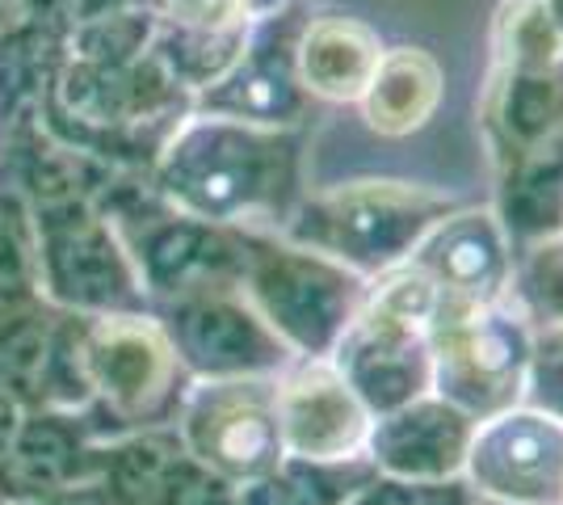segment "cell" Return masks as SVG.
I'll return each instance as SVG.
<instances>
[{
  "label": "cell",
  "instance_id": "9a60e30c",
  "mask_svg": "<svg viewBox=\"0 0 563 505\" xmlns=\"http://www.w3.org/2000/svg\"><path fill=\"white\" fill-rule=\"evenodd\" d=\"M47 278L51 290L71 308H110L131 312L140 304V270L122 253V244L93 219H68L47 232Z\"/></svg>",
  "mask_w": 563,
  "mask_h": 505
},
{
  "label": "cell",
  "instance_id": "ac0fdd59",
  "mask_svg": "<svg viewBox=\"0 0 563 505\" xmlns=\"http://www.w3.org/2000/svg\"><path fill=\"white\" fill-rule=\"evenodd\" d=\"M446 97V68L429 47H383L366 94L357 97L362 122L378 140H408L438 119Z\"/></svg>",
  "mask_w": 563,
  "mask_h": 505
},
{
  "label": "cell",
  "instance_id": "4316f807",
  "mask_svg": "<svg viewBox=\"0 0 563 505\" xmlns=\"http://www.w3.org/2000/svg\"><path fill=\"white\" fill-rule=\"evenodd\" d=\"M152 9L173 30H232L253 22L244 0H152Z\"/></svg>",
  "mask_w": 563,
  "mask_h": 505
},
{
  "label": "cell",
  "instance_id": "1f68e13d",
  "mask_svg": "<svg viewBox=\"0 0 563 505\" xmlns=\"http://www.w3.org/2000/svg\"><path fill=\"white\" fill-rule=\"evenodd\" d=\"M366 488H371V484H366ZM366 488H362V493H357V497H353L350 505H375V497H371V493H366Z\"/></svg>",
  "mask_w": 563,
  "mask_h": 505
},
{
  "label": "cell",
  "instance_id": "2e32d148",
  "mask_svg": "<svg viewBox=\"0 0 563 505\" xmlns=\"http://www.w3.org/2000/svg\"><path fill=\"white\" fill-rule=\"evenodd\" d=\"M240 265H244L240 228L181 211H173L140 249L143 287L168 299H181L189 290L214 283H240Z\"/></svg>",
  "mask_w": 563,
  "mask_h": 505
},
{
  "label": "cell",
  "instance_id": "8fae6325",
  "mask_svg": "<svg viewBox=\"0 0 563 505\" xmlns=\"http://www.w3.org/2000/svg\"><path fill=\"white\" fill-rule=\"evenodd\" d=\"M408 265L433 278L442 304H496L514 287V237L493 202H459L417 241Z\"/></svg>",
  "mask_w": 563,
  "mask_h": 505
},
{
  "label": "cell",
  "instance_id": "5bb4252c",
  "mask_svg": "<svg viewBox=\"0 0 563 505\" xmlns=\"http://www.w3.org/2000/svg\"><path fill=\"white\" fill-rule=\"evenodd\" d=\"M484 131L493 144L496 168L514 156L563 135V59L514 64L493 59L488 94H484Z\"/></svg>",
  "mask_w": 563,
  "mask_h": 505
},
{
  "label": "cell",
  "instance_id": "ffe728a7",
  "mask_svg": "<svg viewBox=\"0 0 563 505\" xmlns=\"http://www.w3.org/2000/svg\"><path fill=\"white\" fill-rule=\"evenodd\" d=\"M371 481H375V468L366 455L341 459V463L282 455L278 468L235 484V493H240V505H350Z\"/></svg>",
  "mask_w": 563,
  "mask_h": 505
},
{
  "label": "cell",
  "instance_id": "44dd1931",
  "mask_svg": "<svg viewBox=\"0 0 563 505\" xmlns=\"http://www.w3.org/2000/svg\"><path fill=\"white\" fill-rule=\"evenodd\" d=\"M76 468V438L59 421H25L0 447V484L13 497H47Z\"/></svg>",
  "mask_w": 563,
  "mask_h": 505
},
{
  "label": "cell",
  "instance_id": "7a4b0ae2",
  "mask_svg": "<svg viewBox=\"0 0 563 505\" xmlns=\"http://www.w3.org/2000/svg\"><path fill=\"white\" fill-rule=\"evenodd\" d=\"M244 265L240 290L265 316V325L286 341L295 359H329L341 345L353 316L362 312L371 278L286 232L240 228Z\"/></svg>",
  "mask_w": 563,
  "mask_h": 505
},
{
  "label": "cell",
  "instance_id": "cb8c5ba5",
  "mask_svg": "<svg viewBox=\"0 0 563 505\" xmlns=\"http://www.w3.org/2000/svg\"><path fill=\"white\" fill-rule=\"evenodd\" d=\"M521 316L539 325H563V232L530 237L514 244V287H509Z\"/></svg>",
  "mask_w": 563,
  "mask_h": 505
},
{
  "label": "cell",
  "instance_id": "d4e9b609",
  "mask_svg": "<svg viewBox=\"0 0 563 505\" xmlns=\"http://www.w3.org/2000/svg\"><path fill=\"white\" fill-rule=\"evenodd\" d=\"M526 405H534V409L563 421V325H539L534 329Z\"/></svg>",
  "mask_w": 563,
  "mask_h": 505
},
{
  "label": "cell",
  "instance_id": "4dcf8cb0",
  "mask_svg": "<svg viewBox=\"0 0 563 505\" xmlns=\"http://www.w3.org/2000/svg\"><path fill=\"white\" fill-rule=\"evenodd\" d=\"M244 9H249L253 22H261V18H274L282 9H290V0H244Z\"/></svg>",
  "mask_w": 563,
  "mask_h": 505
},
{
  "label": "cell",
  "instance_id": "f546056e",
  "mask_svg": "<svg viewBox=\"0 0 563 505\" xmlns=\"http://www.w3.org/2000/svg\"><path fill=\"white\" fill-rule=\"evenodd\" d=\"M34 505H118L114 497H106V493H93V488H85V493H47V497H38Z\"/></svg>",
  "mask_w": 563,
  "mask_h": 505
},
{
  "label": "cell",
  "instance_id": "d6a6232c",
  "mask_svg": "<svg viewBox=\"0 0 563 505\" xmlns=\"http://www.w3.org/2000/svg\"><path fill=\"white\" fill-rule=\"evenodd\" d=\"M484 505H488V502H484Z\"/></svg>",
  "mask_w": 563,
  "mask_h": 505
},
{
  "label": "cell",
  "instance_id": "83f0119b",
  "mask_svg": "<svg viewBox=\"0 0 563 505\" xmlns=\"http://www.w3.org/2000/svg\"><path fill=\"white\" fill-rule=\"evenodd\" d=\"M168 505H240V493H235V484L228 481V476L202 468V463L186 451L177 476H173Z\"/></svg>",
  "mask_w": 563,
  "mask_h": 505
},
{
  "label": "cell",
  "instance_id": "30bf717a",
  "mask_svg": "<svg viewBox=\"0 0 563 505\" xmlns=\"http://www.w3.org/2000/svg\"><path fill=\"white\" fill-rule=\"evenodd\" d=\"M375 413L341 375L332 359H290L278 371L282 451L316 463L366 455Z\"/></svg>",
  "mask_w": 563,
  "mask_h": 505
},
{
  "label": "cell",
  "instance_id": "9c48e42d",
  "mask_svg": "<svg viewBox=\"0 0 563 505\" xmlns=\"http://www.w3.org/2000/svg\"><path fill=\"white\" fill-rule=\"evenodd\" d=\"M463 476L488 505H563V421L526 400L475 421Z\"/></svg>",
  "mask_w": 563,
  "mask_h": 505
},
{
  "label": "cell",
  "instance_id": "603a6c76",
  "mask_svg": "<svg viewBox=\"0 0 563 505\" xmlns=\"http://www.w3.org/2000/svg\"><path fill=\"white\" fill-rule=\"evenodd\" d=\"M186 459L177 430H143L110 455V497L118 505H168L173 476Z\"/></svg>",
  "mask_w": 563,
  "mask_h": 505
},
{
  "label": "cell",
  "instance_id": "ba28073f",
  "mask_svg": "<svg viewBox=\"0 0 563 505\" xmlns=\"http://www.w3.org/2000/svg\"><path fill=\"white\" fill-rule=\"evenodd\" d=\"M165 329L189 380L278 375L295 359L286 341L265 325V316L249 304L240 283H214L173 299Z\"/></svg>",
  "mask_w": 563,
  "mask_h": 505
},
{
  "label": "cell",
  "instance_id": "d6986e66",
  "mask_svg": "<svg viewBox=\"0 0 563 505\" xmlns=\"http://www.w3.org/2000/svg\"><path fill=\"white\" fill-rule=\"evenodd\" d=\"M514 244L563 232V135L500 165V202H493Z\"/></svg>",
  "mask_w": 563,
  "mask_h": 505
},
{
  "label": "cell",
  "instance_id": "4fadbf2b",
  "mask_svg": "<svg viewBox=\"0 0 563 505\" xmlns=\"http://www.w3.org/2000/svg\"><path fill=\"white\" fill-rule=\"evenodd\" d=\"M475 417L450 405L446 396L424 392L399 409L378 413L366 438V459L375 476L391 481H446L463 476Z\"/></svg>",
  "mask_w": 563,
  "mask_h": 505
},
{
  "label": "cell",
  "instance_id": "52a82bcc",
  "mask_svg": "<svg viewBox=\"0 0 563 505\" xmlns=\"http://www.w3.org/2000/svg\"><path fill=\"white\" fill-rule=\"evenodd\" d=\"M80 371L89 392L106 400L118 421L152 426L177 413L189 371L177 359L165 320L140 312H110L80 341Z\"/></svg>",
  "mask_w": 563,
  "mask_h": 505
},
{
  "label": "cell",
  "instance_id": "7402d4cb",
  "mask_svg": "<svg viewBox=\"0 0 563 505\" xmlns=\"http://www.w3.org/2000/svg\"><path fill=\"white\" fill-rule=\"evenodd\" d=\"M59 366H64V350H59V333L47 320L25 316L18 325H9L0 337V392L13 405H47L59 387Z\"/></svg>",
  "mask_w": 563,
  "mask_h": 505
},
{
  "label": "cell",
  "instance_id": "f1b7e54d",
  "mask_svg": "<svg viewBox=\"0 0 563 505\" xmlns=\"http://www.w3.org/2000/svg\"><path fill=\"white\" fill-rule=\"evenodd\" d=\"M22 287H25V253L22 244L0 228V299H13Z\"/></svg>",
  "mask_w": 563,
  "mask_h": 505
},
{
  "label": "cell",
  "instance_id": "6da1fadb",
  "mask_svg": "<svg viewBox=\"0 0 563 505\" xmlns=\"http://www.w3.org/2000/svg\"><path fill=\"white\" fill-rule=\"evenodd\" d=\"M161 190L181 216L257 228L261 219L295 211L299 140L282 127L198 110L173 131L161 156Z\"/></svg>",
  "mask_w": 563,
  "mask_h": 505
},
{
  "label": "cell",
  "instance_id": "5b68a950",
  "mask_svg": "<svg viewBox=\"0 0 563 505\" xmlns=\"http://www.w3.org/2000/svg\"><path fill=\"white\" fill-rule=\"evenodd\" d=\"M534 325L514 299L496 304H438L429 329L433 392L484 421L526 400Z\"/></svg>",
  "mask_w": 563,
  "mask_h": 505
},
{
  "label": "cell",
  "instance_id": "484cf974",
  "mask_svg": "<svg viewBox=\"0 0 563 505\" xmlns=\"http://www.w3.org/2000/svg\"><path fill=\"white\" fill-rule=\"evenodd\" d=\"M375 505H484V497L471 488L467 476H446V481H391L375 476L366 488Z\"/></svg>",
  "mask_w": 563,
  "mask_h": 505
},
{
  "label": "cell",
  "instance_id": "8992f818",
  "mask_svg": "<svg viewBox=\"0 0 563 505\" xmlns=\"http://www.w3.org/2000/svg\"><path fill=\"white\" fill-rule=\"evenodd\" d=\"M177 438L202 468L244 484L278 468V375L189 380L177 405Z\"/></svg>",
  "mask_w": 563,
  "mask_h": 505
},
{
  "label": "cell",
  "instance_id": "277c9868",
  "mask_svg": "<svg viewBox=\"0 0 563 505\" xmlns=\"http://www.w3.org/2000/svg\"><path fill=\"white\" fill-rule=\"evenodd\" d=\"M438 304L442 295L433 278L417 265L404 262L371 278L362 312L353 316V325L329 359L341 366V375L375 417L433 392L429 329Z\"/></svg>",
  "mask_w": 563,
  "mask_h": 505
},
{
  "label": "cell",
  "instance_id": "e0dca14e",
  "mask_svg": "<svg viewBox=\"0 0 563 505\" xmlns=\"http://www.w3.org/2000/svg\"><path fill=\"white\" fill-rule=\"evenodd\" d=\"M383 39L371 22L350 13H316L303 18L295 34V73L307 97L332 106H357L366 94Z\"/></svg>",
  "mask_w": 563,
  "mask_h": 505
},
{
  "label": "cell",
  "instance_id": "7c38bea8",
  "mask_svg": "<svg viewBox=\"0 0 563 505\" xmlns=\"http://www.w3.org/2000/svg\"><path fill=\"white\" fill-rule=\"evenodd\" d=\"M299 25H303V18H295L290 9L253 22V34L240 51V59L214 80L211 89H202V110L240 122H257V127L295 131L303 122L307 101H311L299 85V73H295Z\"/></svg>",
  "mask_w": 563,
  "mask_h": 505
},
{
  "label": "cell",
  "instance_id": "3957f363",
  "mask_svg": "<svg viewBox=\"0 0 563 505\" xmlns=\"http://www.w3.org/2000/svg\"><path fill=\"white\" fill-rule=\"evenodd\" d=\"M450 207H459V198L424 182L350 177L329 190L299 198L282 232L290 241L311 244L345 262L366 278H378L408 262L417 241Z\"/></svg>",
  "mask_w": 563,
  "mask_h": 505
}]
</instances>
